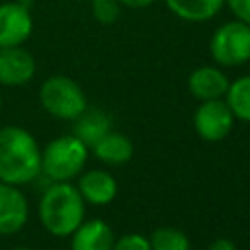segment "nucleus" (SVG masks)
I'll use <instances>...</instances> for the list:
<instances>
[{
	"label": "nucleus",
	"instance_id": "1",
	"mask_svg": "<svg viewBox=\"0 0 250 250\" xmlns=\"http://www.w3.org/2000/svg\"><path fill=\"white\" fill-rule=\"evenodd\" d=\"M41 174V148L35 137L20 127L0 129V182L25 186Z\"/></svg>",
	"mask_w": 250,
	"mask_h": 250
},
{
	"label": "nucleus",
	"instance_id": "2",
	"mask_svg": "<svg viewBox=\"0 0 250 250\" xmlns=\"http://www.w3.org/2000/svg\"><path fill=\"white\" fill-rule=\"evenodd\" d=\"M86 201L70 182H53L41 195L39 219L53 236H70L84 221Z\"/></svg>",
	"mask_w": 250,
	"mask_h": 250
},
{
	"label": "nucleus",
	"instance_id": "3",
	"mask_svg": "<svg viewBox=\"0 0 250 250\" xmlns=\"http://www.w3.org/2000/svg\"><path fill=\"white\" fill-rule=\"evenodd\" d=\"M88 160V146L74 135H62L41 150V174L51 182H70Z\"/></svg>",
	"mask_w": 250,
	"mask_h": 250
},
{
	"label": "nucleus",
	"instance_id": "4",
	"mask_svg": "<svg viewBox=\"0 0 250 250\" xmlns=\"http://www.w3.org/2000/svg\"><path fill=\"white\" fill-rule=\"evenodd\" d=\"M39 102L49 115L64 121H74L88 107V100L80 84L62 74L49 76L41 84Z\"/></svg>",
	"mask_w": 250,
	"mask_h": 250
},
{
	"label": "nucleus",
	"instance_id": "5",
	"mask_svg": "<svg viewBox=\"0 0 250 250\" xmlns=\"http://www.w3.org/2000/svg\"><path fill=\"white\" fill-rule=\"evenodd\" d=\"M209 53L221 66H240L250 61V25L234 20L219 25L209 41Z\"/></svg>",
	"mask_w": 250,
	"mask_h": 250
},
{
	"label": "nucleus",
	"instance_id": "6",
	"mask_svg": "<svg viewBox=\"0 0 250 250\" xmlns=\"http://www.w3.org/2000/svg\"><path fill=\"white\" fill-rule=\"evenodd\" d=\"M234 125V115L223 98L219 100H205L193 113V127L195 133L207 143L223 141Z\"/></svg>",
	"mask_w": 250,
	"mask_h": 250
},
{
	"label": "nucleus",
	"instance_id": "7",
	"mask_svg": "<svg viewBox=\"0 0 250 250\" xmlns=\"http://www.w3.org/2000/svg\"><path fill=\"white\" fill-rule=\"evenodd\" d=\"M33 31V18L23 2L0 4V47L23 45Z\"/></svg>",
	"mask_w": 250,
	"mask_h": 250
},
{
	"label": "nucleus",
	"instance_id": "8",
	"mask_svg": "<svg viewBox=\"0 0 250 250\" xmlns=\"http://www.w3.org/2000/svg\"><path fill=\"white\" fill-rule=\"evenodd\" d=\"M35 76V59L23 49V45L16 47H0V84L2 86H23Z\"/></svg>",
	"mask_w": 250,
	"mask_h": 250
},
{
	"label": "nucleus",
	"instance_id": "9",
	"mask_svg": "<svg viewBox=\"0 0 250 250\" xmlns=\"http://www.w3.org/2000/svg\"><path fill=\"white\" fill-rule=\"evenodd\" d=\"M27 215L29 205L20 186L0 182V234H14L21 230L27 223Z\"/></svg>",
	"mask_w": 250,
	"mask_h": 250
},
{
	"label": "nucleus",
	"instance_id": "10",
	"mask_svg": "<svg viewBox=\"0 0 250 250\" xmlns=\"http://www.w3.org/2000/svg\"><path fill=\"white\" fill-rule=\"evenodd\" d=\"M229 78L217 66H199L188 76V90L199 102L219 100L229 90Z\"/></svg>",
	"mask_w": 250,
	"mask_h": 250
},
{
	"label": "nucleus",
	"instance_id": "11",
	"mask_svg": "<svg viewBox=\"0 0 250 250\" xmlns=\"http://www.w3.org/2000/svg\"><path fill=\"white\" fill-rule=\"evenodd\" d=\"M113 242V230L102 219L82 221L70 234V250H111Z\"/></svg>",
	"mask_w": 250,
	"mask_h": 250
},
{
	"label": "nucleus",
	"instance_id": "12",
	"mask_svg": "<svg viewBox=\"0 0 250 250\" xmlns=\"http://www.w3.org/2000/svg\"><path fill=\"white\" fill-rule=\"evenodd\" d=\"M78 191L86 203L92 205H107L117 195V182L109 172L104 170H88L78 180Z\"/></svg>",
	"mask_w": 250,
	"mask_h": 250
},
{
	"label": "nucleus",
	"instance_id": "13",
	"mask_svg": "<svg viewBox=\"0 0 250 250\" xmlns=\"http://www.w3.org/2000/svg\"><path fill=\"white\" fill-rule=\"evenodd\" d=\"M111 131V117L104 109H84L74 119L72 135L78 137L88 148H92L104 135Z\"/></svg>",
	"mask_w": 250,
	"mask_h": 250
},
{
	"label": "nucleus",
	"instance_id": "14",
	"mask_svg": "<svg viewBox=\"0 0 250 250\" xmlns=\"http://www.w3.org/2000/svg\"><path fill=\"white\" fill-rule=\"evenodd\" d=\"M166 8L180 20L199 23L215 18L225 6V0H164Z\"/></svg>",
	"mask_w": 250,
	"mask_h": 250
},
{
	"label": "nucleus",
	"instance_id": "15",
	"mask_svg": "<svg viewBox=\"0 0 250 250\" xmlns=\"http://www.w3.org/2000/svg\"><path fill=\"white\" fill-rule=\"evenodd\" d=\"M94 154L98 160L111 164V166H119L131 160L133 156V143L129 137L121 135V133H113L109 131L107 135H104L94 146H92Z\"/></svg>",
	"mask_w": 250,
	"mask_h": 250
},
{
	"label": "nucleus",
	"instance_id": "16",
	"mask_svg": "<svg viewBox=\"0 0 250 250\" xmlns=\"http://www.w3.org/2000/svg\"><path fill=\"white\" fill-rule=\"evenodd\" d=\"M225 102L230 107L234 119L250 123V74L240 76L229 84Z\"/></svg>",
	"mask_w": 250,
	"mask_h": 250
},
{
	"label": "nucleus",
	"instance_id": "17",
	"mask_svg": "<svg viewBox=\"0 0 250 250\" xmlns=\"http://www.w3.org/2000/svg\"><path fill=\"white\" fill-rule=\"evenodd\" d=\"M148 242H150V250H191L188 234L174 227L156 229L150 234Z\"/></svg>",
	"mask_w": 250,
	"mask_h": 250
},
{
	"label": "nucleus",
	"instance_id": "18",
	"mask_svg": "<svg viewBox=\"0 0 250 250\" xmlns=\"http://www.w3.org/2000/svg\"><path fill=\"white\" fill-rule=\"evenodd\" d=\"M92 2V16L102 25H111L117 21L121 4L117 0H90Z\"/></svg>",
	"mask_w": 250,
	"mask_h": 250
},
{
	"label": "nucleus",
	"instance_id": "19",
	"mask_svg": "<svg viewBox=\"0 0 250 250\" xmlns=\"http://www.w3.org/2000/svg\"><path fill=\"white\" fill-rule=\"evenodd\" d=\"M111 250H150V242H148V238H145L137 232H129V234L117 238L113 242Z\"/></svg>",
	"mask_w": 250,
	"mask_h": 250
},
{
	"label": "nucleus",
	"instance_id": "20",
	"mask_svg": "<svg viewBox=\"0 0 250 250\" xmlns=\"http://www.w3.org/2000/svg\"><path fill=\"white\" fill-rule=\"evenodd\" d=\"M229 10L234 14L236 20L250 25V0H225Z\"/></svg>",
	"mask_w": 250,
	"mask_h": 250
},
{
	"label": "nucleus",
	"instance_id": "21",
	"mask_svg": "<svg viewBox=\"0 0 250 250\" xmlns=\"http://www.w3.org/2000/svg\"><path fill=\"white\" fill-rule=\"evenodd\" d=\"M207 250H238V248H236V244H234L232 240H229V238H217V240H213V242L209 244Z\"/></svg>",
	"mask_w": 250,
	"mask_h": 250
},
{
	"label": "nucleus",
	"instance_id": "22",
	"mask_svg": "<svg viewBox=\"0 0 250 250\" xmlns=\"http://www.w3.org/2000/svg\"><path fill=\"white\" fill-rule=\"evenodd\" d=\"M117 2L123 4V6H127V8H146L154 0H117Z\"/></svg>",
	"mask_w": 250,
	"mask_h": 250
},
{
	"label": "nucleus",
	"instance_id": "23",
	"mask_svg": "<svg viewBox=\"0 0 250 250\" xmlns=\"http://www.w3.org/2000/svg\"><path fill=\"white\" fill-rule=\"evenodd\" d=\"M14 250H31V248H23V246H20V248H14Z\"/></svg>",
	"mask_w": 250,
	"mask_h": 250
},
{
	"label": "nucleus",
	"instance_id": "24",
	"mask_svg": "<svg viewBox=\"0 0 250 250\" xmlns=\"http://www.w3.org/2000/svg\"><path fill=\"white\" fill-rule=\"evenodd\" d=\"M0 107H2V94H0Z\"/></svg>",
	"mask_w": 250,
	"mask_h": 250
}]
</instances>
